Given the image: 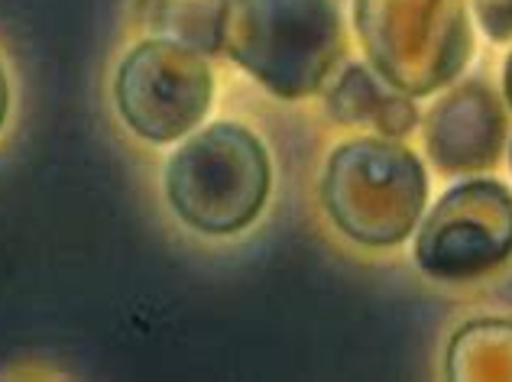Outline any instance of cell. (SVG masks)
Returning a JSON list of instances; mask_svg holds the SVG:
<instances>
[{"label":"cell","instance_id":"obj_12","mask_svg":"<svg viewBox=\"0 0 512 382\" xmlns=\"http://www.w3.org/2000/svg\"><path fill=\"white\" fill-rule=\"evenodd\" d=\"M7 101H10L7 78H4V68H0V127H4V117H7Z\"/></svg>","mask_w":512,"mask_h":382},{"label":"cell","instance_id":"obj_2","mask_svg":"<svg viewBox=\"0 0 512 382\" xmlns=\"http://www.w3.org/2000/svg\"><path fill=\"white\" fill-rule=\"evenodd\" d=\"M428 198L422 159L389 136H360L338 146L321 179L334 227L363 247H396L419 224Z\"/></svg>","mask_w":512,"mask_h":382},{"label":"cell","instance_id":"obj_3","mask_svg":"<svg viewBox=\"0 0 512 382\" xmlns=\"http://www.w3.org/2000/svg\"><path fill=\"white\" fill-rule=\"evenodd\" d=\"M172 211L201 234H237L260 217L269 195V156L240 124H211L169 159Z\"/></svg>","mask_w":512,"mask_h":382},{"label":"cell","instance_id":"obj_5","mask_svg":"<svg viewBox=\"0 0 512 382\" xmlns=\"http://www.w3.org/2000/svg\"><path fill=\"white\" fill-rule=\"evenodd\" d=\"M117 111L150 143H172L198 127L214 101L205 52L175 39H146L120 62L114 81Z\"/></svg>","mask_w":512,"mask_h":382},{"label":"cell","instance_id":"obj_4","mask_svg":"<svg viewBox=\"0 0 512 382\" xmlns=\"http://www.w3.org/2000/svg\"><path fill=\"white\" fill-rule=\"evenodd\" d=\"M354 20L373 68L409 98L444 88L474 56L467 0H357Z\"/></svg>","mask_w":512,"mask_h":382},{"label":"cell","instance_id":"obj_13","mask_svg":"<svg viewBox=\"0 0 512 382\" xmlns=\"http://www.w3.org/2000/svg\"><path fill=\"white\" fill-rule=\"evenodd\" d=\"M506 98H509V104H512V56L506 59Z\"/></svg>","mask_w":512,"mask_h":382},{"label":"cell","instance_id":"obj_6","mask_svg":"<svg viewBox=\"0 0 512 382\" xmlns=\"http://www.w3.org/2000/svg\"><path fill=\"white\" fill-rule=\"evenodd\" d=\"M512 253V195L493 179H470L431 208L415 237V259L431 279L487 276Z\"/></svg>","mask_w":512,"mask_h":382},{"label":"cell","instance_id":"obj_8","mask_svg":"<svg viewBox=\"0 0 512 382\" xmlns=\"http://www.w3.org/2000/svg\"><path fill=\"white\" fill-rule=\"evenodd\" d=\"M328 111L338 124L373 127L383 136H406L419 127V111L370 65H347L328 94Z\"/></svg>","mask_w":512,"mask_h":382},{"label":"cell","instance_id":"obj_10","mask_svg":"<svg viewBox=\"0 0 512 382\" xmlns=\"http://www.w3.org/2000/svg\"><path fill=\"white\" fill-rule=\"evenodd\" d=\"M448 379H512V321L483 318L470 321L448 344Z\"/></svg>","mask_w":512,"mask_h":382},{"label":"cell","instance_id":"obj_14","mask_svg":"<svg viewBox=\"0 0 512 382\" xmlns=\"http://www.w3.org/2000/svg\"><path fill=\"white\" fill-rule=\"evenodd\" d=\"M509 159H512V146H509Z\"/></svg>","mask_w":512,"mask_h":382},{"label":"cell","instance_id":"obj_7","mask_svg":"<svg viewBox=\"0 0 512 382\" xmlns=\"http://www.w3.org/2000/svg\"><path fill=\"white\" fill-rule=\"evenodd\" d=\"M506 143V111L483 81H467L431 107L425 146L444 172H483L496 166Z\"/></svg>","mask_w":512,"mask_h":382},{"label":"cell","instance_id":"obj_9","mask_svg":"<svg viewBox=\"0 0 512 382\" xmlns=\"http://www.w3.org/2000/svg\"><path fill=\"white\" fill-rule=\"evenodd\" d=\"M227 7L231 0H140V17L150 33L214 56L224 49Z\"/></svg>","mask_w":512,"mask_h":382},{"label":"cell","instance_id":"obj_1","mask_svg":"<svg viewBox=\"0 0 512 382\" xmlns=\"http://www.w3.org/2000/svg\"><path fill=\"white\" fill-rule=\"evenodd\" d=\"M224 52L282 101L318 94L344 56L334 0H231Z\"/></svg>","mask_w":512,"mask_h":382},{"label":"cell","instance_id":"obj_11","mask_svg":"<svg viewBox=\"0 0 512 382\" xmlns=\"http://www.w3.org/2000/svg\"><path fill=\"white\" fill-rule=\"evenodd\" d=\"M474 13L483 26V33L493 36L496 43L512 39V0H474Z\"/></svg>","mask_w":512,"mask_h":382}]
</instances>
